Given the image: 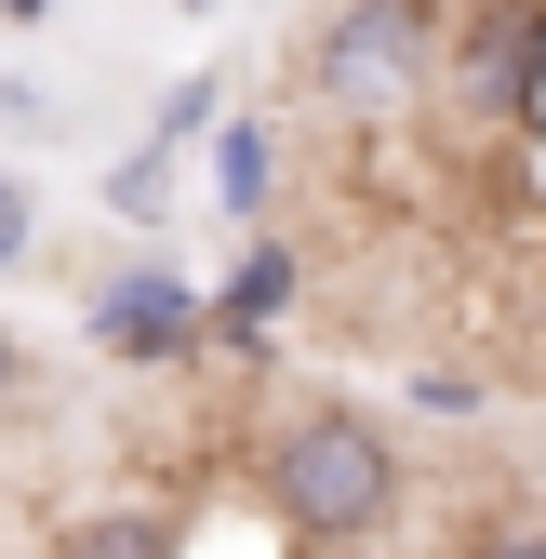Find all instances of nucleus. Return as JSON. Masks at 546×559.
<instances>
[{"mask_svg": "<svg viewBox=\"0 0 546 559\" xmlns=\"http://www.w3.org/2000/svg\"><path fill=\"white\" fill-rule=\"evenodd\" d=\"M466 107L533 120V0H480V27H466Z\"/></svg>", "mask_w": 546, "mask_h": 559, "instance_id": "4", "label": "nucleus"}, {"mask_svg": "<svg viewBox=\"0 0 546 559\" xmlns=\"http://www.w3.org/2000/svg\"><path fill=\"white\" fill-rule=\"evenodd\" d=\"M214 200H227V214H266V133L253 120L214 133Z\"/></svg>", "mask_w": 546, "mask_h": 559, "instance_id": "7", "label": "nucleus"}, {"mask_svg": "<svg viewBox=\"0 0 546 559\" xmlns=\"http://www.w3.org/2000/svg\"><path fill=\"white\" fill-rule=\"evenodd\" d=\"M27 253V187H0V266Z\"/></svg>", "mask_w": 546, "mask_h": 559, "instance_id": "10", "label": "nucleus"}, {"mask_svg": "<svg viewBox=\"0 0 546 559\" xmlns=\"http://www.w3.org/2000/svg\"><path fill=\"white\" fill-rule=\"evenodd\" d=\"M67 559H174V520L107 507V520H81V533H67Z\"/></svg>", "mask_w": 546, "mask_h": 559, "instance_id": "6", "label": "nucleus"}, {"mask_svg": "<svg viewBox=\"0 0 546 559\" xmlns=\"http://www.w3.org/2000/svg\"><path fill=\"white\" fill-rule=\"evenodd\" d=\"M0 14H14V27H27V14H54V0H0Z\"/></svg>", "mask_w": 546, "mask_h": 559, "instance_id": "11", "label": "nucleus"}, {"mask_svg": "<svg viewBox=\"0 0 546 559\" xmlns=\"http://www.w3.org/2000/svg\"><path fill=\"white\" fill-rule=\"evenodd\" d=\"M480 559H546V533H533V520H507V533H480Z\"/></svg>", "mask_w": 546, "mask_h": 559, "instance_id": "9", "label": "nucleus"}, {"mask_svg": "<svg viewBox=\"0 0 546 559\" xmlns=\"http://www.w3.org/2000/svg\"><path fill=\"white\" fill-rule=\"evenodd\" d=\"M266 493H281V520H307V533H373L400 507V466H387V440L360 427V413H294L281 453H266Z\"/></svg>", "mask_w": 546, "mask_h": 559, "instance_id": "2", "label": "nucleus"}, {"mask_svg": "<svg viewBox=\"0 0 546 559\" xmlns=\"http://www.w3.org/2000/svg\"><path fill=\"white\" fill-rule=\"evenodd\" d=\"M414 413H480V373H414Z\"/></svg>", "mask_w": 546, "mask_h": 559, "instance_id": "8", "label": "nucleus"}, {"mask_svg": "<svg viewBox=\"0 0 546 559\" xmlns=\"http://www.w3.org/2000/svg\"><path fill=\"white\" fill-rule=\"evenodd\" d=\"M294 307V253L281 240H266V253H240V280H227V294L214 307H200V320H227V333H266V320H281Z\"/></svg>", "mask_w": 546, "mask_h": 559, "instance_id": "5", "label": "nucleus"}, {"mask_svg": "<svg viewBox=\"0 0 546 559\" xmlns=\"http://www.w3.org/2000/svg\"><path fill=\"white\" fill-rule=\"evenodd\" d=\"M94 346L107 360H174V346H200V294L161 280V266H133V280L94 294Z\"/></svg>", "mask_w": 546, "mask_h": 559, "instance_id": "3", "label": "nucleus"}, {"mask_svg": "<svg viewBox=\"0 0 546 559\" xmlns=\"http://www.w3.org/2000/svg\"><path fill=\"white\" fill-rule=\"evenodd\" d=\"M440 81V0H333L320 14V94L347 120H400Z\"/></svg>", "mask_w": 546, "mask_h": 559, "instance_id": "1", "label": "nucleus"}, {"mask_svg": "<svg viewBox=\"0 0 546 559\" xmlns=\"http://www.w3.org/2000/svg\"><path fill=\"white\" fill-rule=\"evenodd\" d=\"M0 386H14V346H0Z\"/></svg>", "mask_w": 546, "mask_h": 559, "instance_id": "12", "label": "nucleus"}]
</instances>
